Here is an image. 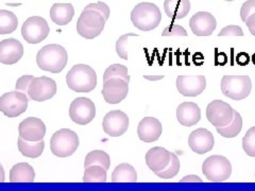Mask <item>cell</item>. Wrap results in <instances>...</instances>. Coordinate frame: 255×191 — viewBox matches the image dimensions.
I'll list each match as a JSON object with an SVG mask.
<instances>
[{
	"mask_svg": "<svg viewBox=\"0 0 255 191\" xmlns=\"http://www.w3.org/2000/svg\"><path fill=\"white\" fill-rule=\"evenodd\" d=\"M67 62L68 54L66 49L57 44L44 46L36 55L37 66L51 74H60L66 67Z\"/></svg>",
	"mask_w": 255,
	"mask_h": 191,
	"instance_id": "1",
	"label": "cell"
},
{
	"mask_svg": "<svg viewBox=\"0 0 255 191\" xmlns=\"http://www.w3.org/2000/svg\"><path fill=\"white\" fill-rule=\"evenodd\" d=\"M66 83L76 93H90L97 86V75L85 64H77L66 75Z\"/></svg>",
	"mask_w": 255,
	"mask_h": 191,
	"instance_id": "2",
	"label": "cell"
},
{
	"mask_svg": "<svg viewBox=\"0 0 255 191\" xmlns=\"http://www.w3.org/2000/svg\"><path fill=\"white\" fill-rule=\"evenodd\" d=\"M131 20L134 27L140 31H151L158 27L162 20V14L156 4L141 2L131 12Z\"/></svg>",
	"mask_w": 255,
	"mask_h": 191,
	"instance_id": "3",
	"label": "cell"
},
{
	"mask_svg": "<svg viewBox=\"0 0 255 191\" xmlns=\"http://www.w3.org/2000/svg\"><path fill=\"white\" fill-rule=\"evenodd\" d=\"M107 19L101 13L95 10H83L77 21V32L86 39H94L101 34Z\"/></svg>",
	"mask_w": 255,
	"mask_h": 191,
	"instance_id": "4",
	"label": "cell"
},
{
	"mask_svg": "<svg viewBox=\"0 0 255 191\" xmlns=\"http://www.w3.org/2000/svg\"><path fill=\"white\" fill-rule=\"evenodd\" d=\"M78 134L69 129H62L55 132L50 139L51 152L58 157L73 155L79 148Z\"/></svg>",
	"mask_w": 255,
	"mask_h": 191,
	"instance_id": "5",
	"label": "cell"
},
{
	"mask_svg": "<svg viewBox=\"0 0 255 191\" xmlns=\"http://www.w3.org/2000/svg\"><path fill=\"white\" fill-rule=\"evenodd\" d=\"M220 87L226 97L239 101L250 95L252 82L249 76H225L221 80Z\"/></svg>",
	"mask_w": 255,
	"mask_h": 191,
	"instance_id": "6",
	"label": "cell"
},
{
	"mask_svg": "<svg viewBox=\"0 0 255 191\" xmlns=\"http://www.w3.org/2000/svg\"><path fill=\"white\" fill-rule=\"evenodd\" d=\"M202 172L210 182H225L232 174V165L225 156L212 155L203 162Z\"/></svg>",
	"mask_w": 255,
	"mask_h": 191,
	"instance_id": "7",
	"label": "cell"
},
{
	"mask_svg": "<svg viewBox=\"0 0 255 191\" xmlns=\"http://www.w3.org/2000/svg\"><path fill=\"white\" fill-rule=\"evenodd\" d=\"M29 100L28 95L18 91L5 93L0 97V111L9 118L18 117L27 110Z\"/></svg>",
	"mask_w": 255,
	"mask_h": 191,
	"instance_id": "8",
	"label": "cell"
},
{
	"mask_svg": "<svg viewBox=\"0 0 255 191\" xmlns=\"http://www.w3.org/2000/svg\"><path fill=\"white\" fill-rule=\"evenodd\" d=\"M50 32L47 20L41 16H31L21 27V35L29 44H39Z\"/></svg>",
	"mask_w": 255,
	"mask_h": 191,
	"instance_id": "9",
	"label": "cell"
},
{
	"mask_svg": "<svg viewBox=\"0 0 255 191\" xmlns=\"http://www.w3.org/2000/svg\"><path fill=\"white\" fill-rule=\"evenodd\" d=\"M55 94H57V83L53 79L43 76L33 78L29 85L27 95L30 100L44 102L51 99Z\"/></svg>",
	"mask_w": 255,
	"mask_h": 191,
	"instance_id": "10",
	"label": "cell"
},
{
	"mask_svg": "<svg viewBox=\"0 0 255 191\" xmlns=\"http://www.w3.org/2000/svg\"><path fill=\"white\" fill-rule=\"evenodd\" d=\"M70 119L79 125L89 124L96 116L94 102L85 97H80L71 102L69 107Z\"/></svg>",
	"mask_w": 255,
	"mask_h": 191,
	"instance_id": "11",
	"label": "cell"
},
{
	"mask_svg": "<svg viewBox=\"0 0 255 191\" xmlns=\"http://www.w3.org/2000/svg\"><path fill=\"white\" fill-rule=\"evenodd\" d=\"M234 117V109L222 100H214L206 107V118L214 126H226Z\"/></svg>",
	"mask_w": 255,
	"mask_h": 191,
	"instance_id": "12",
	"label": "cell"
},
{
	"mask_svg": "<svg viewBox=\"0 0 255 191\" xmlns=\"http://www.w3.org/2000/svg\"><path fill=\"white\" fill-rule=\"evenodd\" d=\"M102 96L109 104H118L129 93V82L121 78H111L103 81Z\"/></svg>",
	"mask_w": 255,
	"mask_h": 191,
	"instance_id": "13",
	"label": "cell"
},
{
	"mask_svg": "<svg viewBox=\"0 0 255 191\" xmlns=\"http://www.w3.org/2000/svg\"><path fill=\"white\" fill-rule=\"evenodd\" d=\"M103 131L111 137H119L129 129V117L124 111L111 110L103 118Z\"/></svg>",
	"mask_w": 255,
	"mask_h": 191,
	"instance_id": "14",
	"label": "cell"
},
{
	"mask_svg": "<svg viewBox=\"0 0 255 191\" xmlns=\"http://www.w3.org/2000/svg\"><path fill=\"white\" fill-rule=\"evenodd\" d=\"M206 87L204 76H179L177 78V89L185 97H196L201 95Z\"/></svg>",
	"mask_w": 255,
	"mask_h": 191,
	"instance_id": "15",
	"label": "cell"
},
{
	"mask_svg": "<svg viewBox=\"0 0 255 191\" xmlns=\"http://www.w3.org/2000/svg\"><path fill=\"white\" fill-rule=\"evenodd\" d=\"M18 132L19 136L25 140L39 141L46 135V125L39 118L29 117L19 123Z\"/></svg>",
	"mask_w": 255,
	"mask_h": 191,
	"instance_id": "16",
	"label": "cell"
},
{
	"mask_svg": "<svg viewBox=\"0 0 255 191\" xmlns=\"http://www.w3.org/2000/svg\"><path fill=\"white\" fill-rule=\"evenodd\" d=\"M189 27L195 35L209 36L216 30L217 21L209 12H198L190 18Z\"/></svg>",
	"mask_w": 255,
	"mask_h": 191,
	"instance_id": "17",
	"label": "cell"
},
{
	"mask_svg": "<svg viewBox=\"0 0 255 191\" xmlns=\"http://www.w3.org/2000/svg\"><path fill=\"white\" fill-rule=\"evenodd\" d=\"M214 145L215 140L213 134L203 127L193 131L189 135L188 146L195 153L204 154L210 152L214 148Z\"/></svg>",
	"mask_w": 255,
	"mask_h": 191,
	"instance_id": "18",
	"label": "cell"
},
{
	"mask_svg": "<svg viewBox=\"0 0 255 191\" xmlns=\"http://www.w3.org/2000/svg\"><path fill=\"white\" fill-rule=\"evenodd\" d=\"M23 55V46L15 38H7L0 42V63L14 65Z\"/></svg>",
	"mask_w": 255,
	"mask_h": 191,
	"instance_id": "19",
	"label": "cell"
},
{
	"mask_svg": "<svg viewBox=\"0 0 255 191\" xmlns=\"http://www.w3.org/2000/svg\"><path fill=\"white\" fill-rule=\"evenodd\" d=\"M163 127L158 119L154 117H145L138 123L137 134L141 141L151 143L156 141L162 135Z\"/></svg>",
	"mask_w": 255,
	"mask_h": 191,
	"instance_id": "20",
	"label": "cell"
},
{
	"mask_svg": "<svg viewBox=\"0 0 255 191\" xmlns=\"http://www.w3.org/2000/svg\"><path fill=\"white\" fill-rule=\"evenodd\" d=\"M171 159V152L162 147L151 148L146 153V164L154 173L165 169Z\"/></svg>",
	"mask_w": 255,
	"mask_h": 191,
	"instance_id": "21",
	"label": "cell"
},
{
	"mask_svg": "<svg viewBox=\"0 0 255 191\" xmlns=\"http://www.w3.org/2000/svg\"><path fill=\"white\" fill-rule=\"evenodd\" d=\"M178 121L184 126H193L201 119V109L194 102H184L177 108Z\"/></svg>",
	"mask_w": 255,
	"mask_h": 191,
	"instance_id": "22",
	"label": "cell"
},
{
	"mask_svg": "<svg viewBox=\"0 0 255 191\" xmlns=\"http://www.w3.org/2000/svg\"><path fill=\"white\" fill-rule=\"evenodd\" d=\"M75 9L71 3H54L50 9V18L58 26H66L73 20Z\"/></svg>",
	"mask_w": 255,
	"mask_h": 191,
	"instance_id": "23",
	"label": "cell"
},
{
	"mask_svg": "<svg viewBox=\"0 0 255 191\" xmlns=\"http://www.w3.org/2000/svg\"><path fill=\"white\" fill-rule=\"evenodd\" d=\"M164 10L168 17L182 19L190 11V1L189 0H165Z\"/></svg>",
	"mask_w": 255,
	"mask_h": 191,
	"instance_id": "24",
	"label": "cell"
},
{
	"mask_svg": "<svg viewBox=\"0 0 255 191\" xmlns=\"http://www.w3.org/2000/svg\"><path fill=\"white\" fill-rule=\"evenodd\" d=\"M35 180V171L28 163H19L12 167L10 171L11 183H32Z\"/></svg>",
	"mask_w": 255,
	"mask_h": 191,
	"instance_id": "25",
	"label": "cell"
},
{
	"mask_svg": "<svg viewBox=\"0 0 255 191\" xmlns=\"http://www.w3.org/2000/svg\"><path fill=\"white\" fill-rule=\"evenodd\" d=\"M18 150L19 152L26 157L29 158H37L42 155L44 148H45V142L44 139L39 141H28L25 140L22 137H18Z\"/></svg>",
	"mask_w": 255,
	"mask_h": 191,
	"instance_id": "26",
	"label": "cell"
},
{
	"mask_svg": "<svg viewBox=\"0 0 255 191\" xmlns=\"http://www.w3.org/2000/svg\"><path fill=\"white\" fill-rule=\"evenodd\" d=\"M113 183H135L137 182V173L130 164L118 165L112 173Z\"/></svg>",
	"mask_w": 255,
	"mask_h": 191,
	"instance_id": "27",
	"label": "cell"
},
{
	"mask_svg": "<svg viewBox=\"0 0 255 191\" xmlns=\"http://www.w3.org/2000/svg\"><path fill=\"white\" fill-rule=\"evenodd\" d=\"M243 129V118L241 116V114L238 111L234 110V117L233 120L231 121L230 124L226 125V126H217L216 130L218 132V134H220L222 137L226 138H233L236 137L237 135L241 133Z\"/></svg>",
	"mask_w": 255,
	"mask_h": 191,
	"instance_id": "28",
	"label": "cell"
},
{
	"mask_svg": "<svg viewBox=\"0 0 255 191\" xmlns=\"http://www.w3.org/2000/svg\"><path fill=\"white\" fill-rule=\"evenodd\" d=\"M18 18L13 12L0 10V34H10L17 29Z\"/></svg>",
	"mask_w": 255,
	"mask_h": 191,
	"instance_id": "29",
	"label": "cell"
},
{
	"mask_svg": "<svg viewBox=\"0 0 255 191\" xmlns=\"http://www.w3.org/2000/svg\"><path fill=\"white\" fill-rule=\"evenodd\" d=\"M107 169L99 165H92L85 168L83 182L84 183H106Z\"/></svg>",
	"mask_w": 255,
	"mask_h": 191,
	"instance_id": "30",
	"label": "cell"
},
{
	"mask_svg": "<svg viewBox=\"0 0 255 191\" xmlns=\"http://www.w3.org/2000/svg\"><path fill=\"white\" fill-rule=\"evenodd\" d=\"M92 165H99V166L105 167L107 170H109L111 167L110 155L106 153L105 151H101V150L92 151V152H90L85 157L84 168Z\"/></svg>",
	"mask_w": 255,
	"mask_h": 191,
	"instance_id": "31",
	"label": "cell"
},
{
	"mask_svg": "<svg viewBox=\"0 0 255 191\" xmlns=\"http://www.w3.org/2000/svg\"><path fill=\"white\" fill-rule=\"evenodd\" d=\"M179 171H180L179 157L175 155L174 153H171V159H170L168 166H167L165 169L156 172L155 174H156V177H158V178L168 180V179L174 178L175 175L179 173Z\"/></svg>",
	"mask_w": 255,
	"mask_h": 191,
	"instance_id": "32",
	"label": "cell"
},
{
	"mask_svg": "<svg viewBox=\"0 0 255 191\" xmlns=\"http://www.w3.org/2000/svg\"><path fill=\"white\" fill-rule=\"evenodd\" d=\"M111 78H121L126 80L127 82H130V75L128 73V68L122 64H114L107 68L105 75H103V81Z\"/></svg>",
	"mask_w": 255,
	"mask_h": 191,
	"instance_id": "33",
	"label": "cell"
},
{
	"mask_svg": "<svg viewBox=\"0 0 255 191\" xmlns=\"http://www.w3.org/2000/svg\"><path fill=\"white\" fill-rule=\"evenodd\" d=\"M243 148L249 156L255 157V126L247 131L243 138Z\"/></svg>",
	"mask_w": 255,
	"mask_h": 191,
	"instance_id": "34",
	"label": "cell"
},
{
	"mask_svg": "<svg viewBox=\"0 0 255 191\" xmlns=\"http://www.w3.org/2000/svg\"><path fill=\"white\" fill-rule=\"evenodd\" d=\"M130 36H138L136 33H128L119 37L116 42V52L119 58L128 61L129 55H128V42H129Z\"/></svg>",
	"mask_w": 255,
	"mask_h": 191,
	"instance_id": "35",
	"label": "cell"
},
{
	"mask_svg": "<svg viewBox=\"0 0 255 191\" xmlns=\"http://www.w3.org/2000/svg\"><path fill=\"white\" fill-rule=\"evenodd\" d=\"M162 36H187V32L180 25H171L164 29Z\"/></svg>",
	"mask_w": 255,
	"mask_h": 191,
	"instance_id": "36",
	"label": "cell"
},
{
	"mask_svg": "<svg viewBox=\"0 0 255 191\" xmlns=\"http://www.w3.org/2000/svg\"><path fill=\"white\" fill-rule=\"evenodd\" d=\"M33 78H34V77L31 76V75H25V76L20 77V78L17 80V82H16V85H15L16 91L21 92V93L27 95V94H28L29 85H30L32 80H33Z\"/></svg>",
	"mask_w": 255,
	"mask_h": 191,
	"instance_id": "37",
	"label": "cell"
},
{
	"mask_svg": "<svg viewBox=\"0 0 255 191\" xmlns=\"http://www.w3.org/2000/svg\"><path fill=\"white\" fill-rule=\"evenodd\" d=\"M85 10H95L99 13H101L105 18L108 20L110 17V7L105 2H96V3H90L89 5L85 6Z\"/></svg>",
	"mask_w": 255,
	"mask_h": 191,
	"instance_id": "38",
	"label": "cell"
},
{
	"mask_svg": "<svg viewBox=\"0 0 255 191\" xmlns=\"http://www.w3.org/2000/svg\"><path fill=\"white\" fill-rule=\"evenodd\" d=\"M244 32L243 29L239 26H228L226 28L221 29L218 33V36H243Z\"/></svg>",
	"mask_w": 255,
	"mask_h": 191,
	"instance_id": "39",
	"label": "cell"
},
{
	"mask_svg": "<svg viewBox=\"0 0 255 191\" xmlns=\"http://www.w3.org/2000/svg\"><path fill=\"white\" fill-rule=\"evenodd\" d=\"M253 13H255V0H248V1H246L243 4L241 9L242 20L245 22L246 19Z\"/></svg>",
	"mask_w": 255,
	"mask_h": 191,
	"instance_id": "40",
	"label": "cell"
},
{
	"mask_svg": "<svg viewBox=\"0 0 255 191\" xmlns=\"http://www.w3.org/2000/svg\"><path fill=\"white\" fill-rule=\"evenodd\" d=\"M246 25L249 28L251 34L255 36V13L251 14L248 18L246 19Z\"/></svg>",
	"mask_w": 255,
	"mask_h": 191,
	"instance_id": "41",
	"label": "cell"
},
{
	"mask_svg": "<svg viewBox=\"0 0 255 191\" xmlns=\"http://www.w3.org/2000/svg\"><path fill=\"white\" fill-rule=\"evenodd\" d=\"M236 61H237V63L239 64V65H247V64L249 63V55L247 54V53H245V52H242V53H239L238 55H237V58H236Z\"/></svg>",
	"mask_w": 255,
	"mask_h": 191,
	"instance_id": "42",
	"label": "cell"
},
{
	"mask_svg": "<svg viewBox=\"0 0 255 191\" xmlns=\"http://www.w3.org/2000/svg\"><path fill=\"white\" fill-rule=\"evenodd\" d=\"M181 182L182 183H185V182H187V183H196V182L201 183L202 180L199 177H197V175H188V177H185L184 179H182Z\"/></svg>",
	"mask_w": 255,
	"mask_h": 191,
	"instance_id": "43",
	"label": "cell"
},
{
	"mask_svg": "<svg viewBox=\"0 0 255 191\" xmlns=\"http://www.w3.org/2000/svg\"><path fill=\"white\" fill-rule=\"evenodd\" d=\"M165 76H148V75H143V79L150 80V81H158V80L164 79Z\"/></svg>",
	"mask_w": 255,
	"mask_h": 191,
	"instance_id": "44",
	"label": "cell"
},
{
	"mask_svg": "<svg viewBox=\"0 0 255 191\" xmlns=\"http://www.w3.org/2000/svg\"><path fill=\"white\" fill-rule=\"evenodd\" d=\"M4 182V169L2 165H0V183Z\"/></svg>",
	"mask_w": 255,
	"mask_h": 191,
	"instance_id": "45",
	"label": "cell"
},
{
	"mask_svg": "<svg viewBox=\"0 0 255 191\" xmlns=\"http://www.w3.org/2000/svg\"><path fill=\"white\" fill-rule=\"evenodd\" d=\"M6 5H9V6H18V5H21V3H17V4H12V3H6Z\"/></svg>",
	"mask_w": 255,
	"mask_h": 191,
	"instance_id": "46",
	"label": "cell"
},
{
	"mask_svg": "<svg viewBox=\"0 0 255 191\" xmlns=\"http://www.w3.org/2000/svg\"><path fill=\"white\" fill-rule=\"evenodd\" d=\"M252 61H253V63L255 64V53H254V55H253V58H252Z\"/></svg>",
	"mask_w": 255,
	"mask_h": 191,
	"instance_id": "47",
	"label": "cell"
},
{
	"mask_svg": "<svg viewBox=\"0 0 255 191\" xmlns=\"http://www.w3.org/2000/svg\"><path fill=\"white\" fill-rule=\"evenodd\" d=\"M226 1H234V0H226Z\"/></svg>",
	"mask_w": 255,
	"mask_h": 191,
	"instance_id": "48",
	"label": "cell"
},
{
	"mask_svg": "<svg viewBox=\"0 0 255 191\" xmlns=\"http://www.w3.org/2000/svg\"><path fill=\"white\" fill-rule=\"evenodd\" d=\"M0 165H1V164H0Z\"/></svg>",
	"mask_w": 255,
	"mask_h": 191,
	"instance_id": "49",
	"label": "cell"
}]
</instances>
